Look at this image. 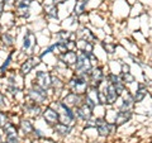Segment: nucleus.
<instances>
[{
  "label": "nucleus",
  "instance_id": "obj_23",
  "mask_svg": "<svg viewBox=\"0 0 152 143\" xmlns=\"http://www.w3.org/2000/svg\"><path fill=\"white\" fill-rule=\"evenodd\" d=\"M76 127V125H75ZM75 127H70V125H66L64 123H56L53 127H51L52 129V137H56V138H60V139H66L69 138L71 134H72V131L75 129Z\"/></svg>",
  "mask_w": 152,
  "mask_h": 143
},
{
  "label": "nucleus",
  "instance_id": "obj_8",
  "mask_svg": "<svg viewBox=\"0 0 152 143\" xmlns=\"http://www.w3.org/2000/svg\"><path fill=\"white\" fill-rule=\"evenodd\" d=\"M131 7L126 0H115L110 4V15L117 22H126L129 18Z\"/></svg>",
  "mask_w": 152,
  "mask_h": 143
},
{
  "label": "nucleus",
  "instance_id": "obj_36",
  "mask_svg": "<svg viewBox=\"0 0 152 143\" xmlns=\"http://www.w3.org/2000/svg\"><path fill=\"white\" fill-rule=\"evenodd\" d=\"M107 81L112 85H117L122 82V79H121V74H113V72H108L107 74Z\"/></svg>",
  "mask_w": 152,
  "mask_h": 143
},
{
  "label": "nucleus",
  "instance_id": "obj_5",
  "mask_svg": "<svg viewBox=\"0 0 152 143\" xmlns=\"http://www.w3.org/2000/svg\"><path fill=\"white\" fill-rule=\"evenodd\" d=\"M89 86H90L89 77L88 76H83V75L74 74L67 81H66V89L71 93L81 95V96H84V95L86 94Z\"/></svg>",
  "mask_w": 152,
  "mask_h": 143
},
{
  "label": "nucleus",
  "instance_id": "obj_4",
  "mask_svg": "<svg viewBox=\"0 0 152 143\" xmlns=\"http://www.w3.org/2000/svg\"><path fill=\"white\" fill-rule=\"evenodd\" d=\"M51 70H48L46 65L41 63L38 67L34 70L29 77L33 82H36L38 86H41L42 89H45L46 91H48L50 96L52 99V90H51Z\"/></svg>",
  "mask_w": 152,
  "mask_h": 143
},
{
  "label": "nucleus",
  "instance_id": "obj_22",
  "mask_svg": "<svg viewBox=\"0 0 152 143\" xmlns=\"http://www.w3.org/2000/svg\"><path fill=\"white\" fill-rule=\"evenodd\" d=\"M133 100H134L136 105H140L141 103H143L145 100L150 96L148 89H147V85L143 81H137L136 89L133 90Z\"/></svg>",
  "mask_w": 152,
  "mask_h": 143
},
{
  "label": "nucleus",
  "instance_id": "obj_31",
  "mask_svg": "<svg viewBox=\"0 0 152 143\" xmlns=\"http://www.w3.org/2000/svg\"><path fill=\"white\" fill-rule=\"evenodd\" d=\"M12 107H13V103L10 101L4 91L0 89V110H4V112H10L12 110Z\"/></svg>",
  "mask_w": 152,
  "mask_h": 143
},
{
  "label": "nucleus",
  "instance_id": "obj_42",
  "mask_svg": "<svg viewBox=\"0 0 152 143\" xmlns=\"http://www.w3.org/2000/svg\"><path fill=\"white\" fill-rule=\"evenodd\" d=\"M70 0H55V5H62V4H66Z\"/></svg>",
  "mask_w": 152,
  "mask_h": 143
},
{
  "label": "nucleus",
  "instance_id": "obj_32",
  "mask_svg": "<svg viewBox=\"0 0 152 143\" xmlns=\"http://www.w3.org/2000/svg\"><path fill=\"white\" fill-rule=\"evenodd\" d=\"M145 14V5L143 3L138 1L137 4H134L133 7H131V13H129V18H141V15Z\"/></svg>",
  "mask_w": 152,
  "mask_h": 143
},
{
  "label": "nucleus",
  "instance_id": "obj_35",
  "mask_svg": "<svg viewBox=\"0 0 152 143\" xmlns=\"http://www.w3.org/2000/svg\"><path fill=\"white\" fill-rule=\"evenodd\" d=\"M70 33L71 32L64 29V28H60L57 32L52 33V41H69Z\"/></svg>",
  "mask_w": 152,
  "mask_h": 143
},
{
  "label": "nucleus",
  "instance_id": "obj_7",
  "mask_svg": "<svg viewBox=\"0 0 152 143\" xmlns=\"http://www.w3.org/2000/svg\"><path fill=\"white\" fill-rule=\"evenodd\" d=\"M42 63V61L38 55H33V56H28L26 57L23 61H20L18 65V74L24 79H28L29 76L34 72V70Z\"/></svg>",
  "mask_w": 152,
  "mask_h": 143
},
{
  "label": "nucleus",
  "instance_id": "obj_12",
  "mask_svg": "<svg viewBox=\"0 0 152 143\" xmlns=\"http://www.w3.org/2000/svg\"><path fill=\"white\" fill-rule=\"evenodd\" d=\"M93 66L89 61V57L86 52H83V51H77V60H76V63L72 67L74 74L76 75H83V76H88L89 77V74L91 71Z\"/></svg>",
  "mask_w": 152,
  "mask_h": 143
},
{
  "label": "nucleus",
  "instance_id": "obj_17",
  "mask_svg": "<svg viewBox=\"0 0 152 143\" xmlns=\"http://www.w3.org/2000/svg\"><path fill=\"white\" fill-rule=\"evenodd\" d=\"M113 108H115L117 110H134L136 104L134 100H133V94L132 91H129V89H127L126 93L122 96H119L118 101Z\"/></svg>",
  "mask_w": 152,
  "mask_h": 143
},
{
  "label": "nucleus",
  "instance_id": "obj_21",
  "mask_svg": "<svg viewBox=\"0 0 152 143\" xmlns=\"http://www.w3.org/2000/svg\"><path fill=\"white\" fill-rule=\"evenodd\" d=\"M42 18L48 23H56L60 24L61 19H60V14H58V7L52 4V5H45L43 7V13H42Z\"/></svg>",
  "mask_w": 152,
  "mask_h": 143
},
{
  "label": "nucleus",
  "instance_id": "obj_20",
  "mask_svg": "<svg viewBox=\"0 0 152 143\" xmlns=\"http://www.w3.org/2000/svg\"><path fill=\"white\" fill-rule=\"evenodd\" d=\"M41 119L48 127H53L56 123L60 122V114H58V112H57L53 107L47 105V107L43 108V112H42Z\"/></svg>",
  "mask_w": 152,
  "mask_h": 143
},
{
  "label": "nucleus",
  "instance_id": "obj_13",
  "mask_svg": "<svg viewBox=\"0 0 152 143\" xmlns=\"http://www.w3.org/2000/svg\"><path fill=\"white\" fill-rule=\"evenodd\" d=\"M31 3H32V0H20V1L15 3L14 14L18 18V20L23 22V26H26V23L31 22V19H32Z\"/></svg>",
  "mask_w": 152,
  "mask_h": 143
},
{
  "label": "nucleus",
  "instance_id": "obj_48",
  "mask_svg": "<svg viewBox=\"0 0 152 143\" xmlns=\"http://www.w3.org/2000/svg\"><path fill=\"white\" fill-rule=\"evenodd\" d=\"M1 1H5V0H1Z\"/></svg>",
  "mask_w": 152,
  "mask_h": 143
},
{
  "label": "nucleus",
  "instance_id": "obj_3",
  "mask_svg": "<svg viewBox=\"0 0 152 143\" xmlns=\"http://www.w3.org/2000/svg\"><path fill=\"white\" fill-rule=\"evenodd\" d=\"M50 105L53 107L58 112V114H60V123H64V124L70 125V127L77 125V120H76L75 112H74L72 108L67 107L65 103L61 101L60 99L51 100Z\"/></svg>",
  "mask_w": 152,
  "mask_h": 143
},
{
  "label": "nucleus",
  "instance_id": "obj_37",
  "mask_svg": "<svg viewBox=\"0 0 152 143\" xmlns=\"http://www.w3.org/2000/svg\"><path fill=\"white\" fill-rule=\"evenodd\" d=\"M88 57H89V61H90V63H91L93 67H96V66L102 65L100 60L98 58V56L95 55V52H89V53H88Z\"/></svg>",
  "mask_w": 152,
  "mask_h": 143
},
{
  "label": "nucleus",
  "instance_id": "obj_44",
  "mask_svg": "<svg viewBox=\"0 0 152 143\" xmlns=\"http://www.w3.org/2000/svg\"><path fill=\"white\" fill-rule=\"evenodd\" d=\"M4 141V133H3V128H0V142Z\"/></svg>",
  "mask_w": 152,
  "mask_h": 143
},
{
  "label": "nucleus",
  "instance_id": "obj_39",
  "mask_svg": "<svg viewBox=\"0 0 152 143\" xmlns=\"http://www.w3.org/2000/svg\"><path fill=\"white\" fill-rule=\"evenodd\" d=\"M114 88H115V90H117V93H118V95H119V96H122V95L126 93V90L128 89L127 85L123 84V82H119V84L114 85Z\"/></svg>",
  "mask_w": 152,
  "mask_h": 143
},
{
  "label": "nucleus",
  "instance_id": "obj_2",
  "mask_svg": "<svg viewBox=\"0 0 152 143\" xmlns=\"http://www.w3.org/2000/svg\"><path fill=\"white\" fill-rule=\"evenodd\" d=\"M24 93H26V100L36 103V104H39L42 107L50 105V103L52 100L48 91H46L45 89L38 86V85L36 82H33L32 80L28 84H26Z\"/></svg>",
  "mask_w": 152,
  "mask_h": 143
},
{
  "label": "nucleus",
  "instance_id": "obj_18",
  "mask_svg": "<svg viewBox=\"0 0 152 143\" xmlns=\"http://www.w3.org/2000/svg\"><path fill=\"white\" fill-rule=\"evenodd\" d=\"M99 95H100V89L95 88V86H89L86 94L84 95V103L94 110L98 105H100V98H99Z\"/></svg>",
  "mask_w": 152,
  "mask_h": 143
},
{
  "label": "nucleus",
  "instance_id": "obj_30",
  "mask_svg": "<svg viewBox=\"0 0 152 143\" xmlns=\"http://www.w3.org/2000/svg\"><path fill=\"white\" fill-rule=\"evenodd\" d=\"M95 47H96V45L85 41V39H83V38H79V39L76 41V51H83V52L89 53V52H94Z\"/></svg>",
  "mask_w": 152,
  "mask_h": 143
},
{
  "label": "nucleus",
  "instance_id": "obj_19",
  "mask_svg": "<svg viewBox=\"0 0 152 143\" xmlns=\"http://www.w3.org/2000/svg\"><path fill=\"white\" fill-rule=\"evenodd\" d=\"M118 43H119V46L123 47V48H124L128 53L132 55V56L138 57L141 55V50H142L141 46L131 37H123V38H121Z\"/></svg>",
  "mask_w": 152,
  "mask_h": 143
},
{
  "label": "nucleus",
  "instance_id": "obj_41",
  "mask_svg": "<svg viewBox=\"0 0 152 143\" xmlns=\"http://www.w3.org/2000/svg\"><path fill=\"white\" fill-rule=\"evenodd\" d=\"M42 4H43V7L45 5H52V4H55V0H41Z\"/></svg>",
  "mask_w": 152,
  "mask_h": 143
},
{
  "label": "nucleus",
  "instance_id": "obj_6",
  "mask_svg": "<svg viewBox=\"0 0 152 143\" xmlns=\"http://www.w3.org/2000/svg\"><path fill=\"white\" fill-rule=\"evenodd\" d=\"M94 123L99 138H103V139H108L109 137L115 136L119 129L114 123H109L104 117H94Z\"/></svg>",
  "mask_w": 152,
  "mask_h": 143
},
{
  "label": "nucleus",
  "instance_id": "obj_15",
  "mask_svg": "<svg viewBox=\"0 0 152 143\" xmlns=\"http://www.w3.org/2000/svg\"><path fill=\"white\" fill-rule=\"evenodd\" d=\"M100 90H102V93L104 94V96H105L107 108H113L114 105H115V103L118 101V99H119V95H118L115 88H114V85L109 84L108 81L105 80V82L100 86Z\"/></svg>",
  "mask_w": 152,
  "mask_h": 143
},
{
  "label": "nucleus",
  "instance_id": "obj_34",
  "mask_svg": "<svg viewBox=\"0 0 152 143\" xmlns=\"http://www.w3.org/2000/svg\"><path fill=\"white\" fill-rule=\"evenodd\" d=\"M121 79L122 82L127 85V88H129L133 84L137 82V77L133 72H121Z\"/></svg>",
  "mask_w": 152,
  "mask_h": 143
},
{
  "label": "nucleus",
  "instance_id": "obj_38",
  "mask_svg": "<svg viewBox=\"0 0 152 143\" xmlns=\"http://www.w3.org/2000/svg\"><path fill=\"white\" fill-rule=\"evenodd\" d=\"M8 122H9V112L0 110V128H3Z\"/></svg>",
  "mask_w": 152,
  "mask_h": 143
},
{
  "label": "nucleus",
  "instance_id": "obj_26",
  "mask_svg": "<svg viewBox=\"0 0 152 143\" xmlns=\"http://www.w3.org/2000/svg\"><path fill=\"white\" fill-rule=\"evenodd\" d=\"M76 60H77V51H67L62 55L57 56V63L64 65L71 70L75 66Z\"/></svg>",
  "mask_w": 152,
  "mask_h": 143
},
{
  "label": "nucleus",
  "instance_id": "obj_47",
  "mask_svg": "<svg viewBox=\"0 0 152 143\" xmlns=\"http://www.w3.org/2000/svg\"><path fill=\"white\" fill-rule=\"evenodd\" d=\"M110 1H115V0H110Z\"/></svg>",
  "mask_w": 152,
  "mask_h": 143
},
{
  "label": "nucleus",
  "instance_id": "obj_33",
  "mask_svg": "<svg viewBox=\"0 0 152 143\" xmlns=\"http://www.w3.org/2000/svg\"><path fill=\"white\" fill-rule=\"evenodd\" d=\"M86 12H89L86 4H84L81 1H79V0H76L75 4H74V9H72V15L79 18L80 15H83V14H85Z\"/></svg>",
  "mask_w": 152,
  "mask_h": 143
},
{
  "label": "nucleus",
  "instance_id": "obj_45",
  "mask_svg": "<svg viewBox=\"0 0 152 143\" xmlns=\"http://www.w3.org/2000/svg\"><path fill=\"white\" fill-rule=\"evenodd\" d=\"M4 31H5V29H4V27H3V24H1V23H0V36H1V33H3Z\"/></svg>",
  "mask_w": 152,
  "mask_h": 143
},
{
  "label": "nucleus",
  "instance_id": "obj_46",
  "mask_svg": "<svg viewBox=\"0 0 152 143\" xmlns=\"http://www.w3.org/2000/svg\"><path fill=\"white\" fill-rule=\"evenodd\" d=\"M23 143H31V139H29V138H27V139L23 141Z\"/></svg>",
  "mask_w": 152,
  "mask_h": 143
},
{
  "label": "nucleus",
  "instance_id": "obj_16",
  "mask_svg": "<svg viewBox=\"0 0 152 143\" xmlns=\"http://www.w3.org/2000/svg\"><path fill=\"white\" fill-rule=\"evenodd\" d=\"M75 112V117H76V120H77V124H84L89 120H91L94 118V110L89 105H86L85 103L80 104L79 107H76L74 109Z\"/></svg>",
  "mask_w": 152,
  "mask_h": 143
},
{
  "label": "nucleus",
  "instance_id": "obj_14",
  "mask_svg": "<svg viewBox=\"0 0 152 143\" xmlns=\"http://www.w3.org/2000/svg\"><path fill=\"white\" fill-rule=\"evenodd\" d=\"M18 128H19V136H20V138H23V139L31 138L36 129V120L27 117H22L18 123Z\"/></svg>",
  "mask_w": 152,
  "mask_h": 143
},
{
  "label": "nucleus",
  "instance_id": "obj_27",
  "mask_svg": "<svg viewBox=\"0 0 152 143\" xmlns=\"http://www.w3.org/2000/svg\"><path fill=\"white\" fill-rule=\"evenodd\" d=\"M18 18L15 17L14 12H3L1 17H0V23L3 24L4 29L8 31V29H13V28L18 27Z\"/></svg>",
  "mask_w": 152,
  "mask_h": 143
},
{
  "label": "nucleus",
  "instance_id": "obj_28",
  "mask_svg": "<svg viewBox=\"0 0 152 143\" xmlns=\"http://www.w3.org/2000/svg\"><path fill=\"white\" fill-rule=\"evenodd\" d=\"M60 26H61V28H64V29L69 31V32H75V31H77L79 28H80L79 18L71 14V15L66 17L65 19H62V20H61Z\"/></svg>",
  "mask_w": 152,
  "mask_h": 143
},
{
  "label": "nucleus",
  "instance_id": "obj_25",
  "mask_svg": "<svg viewBox=\"0 0 152 143\" xmlns=\"http://www.w3.org/2000/svg\"><path fill=\"white\" fill-rule=\"evenodd\" d=\"M134 118V110H117V115L114 119V124L118 128L124 127L133 120Z\"/></svg>",
  "mask_w": 152,
  "mask_h": 143
},
{
  "label": "nucleus",
  "instance_id": "obj_9",
  "mask_svg": "<svg viewBox=\"0 0 152 143\" xmlns=\"http://www.w3.org/2000/svg\"><path fill=\"white\" fill-rule=\"evenodd\" d=\"M20 29H22V26H18L15 28H13V29L4 31L1 33V36H0V47H1V50L10 51L13 48H15Z\"/></svg>",
  "mask_w": 152,
  "mask_h": 143
},
{
  "label": "nucleus",
  "instance_id": "obj_24",
  "mask_svg": "<svg viewBox=\"0 0 152 143\" xmlns=\"http://www.w3.org/2000/svg\"><path fill=\"white\" fill-rule=\"evenodd\" d=\"M60 100L62 103H65L67 107L75 109L76 107H79L80 104L84 103V96H81V95H77L75 93H71V91H69V90L66 89Z\"/></svg>",
  "mask_w": 152,
  "mask_h": 143
},
{
  "label": "nucleus",
  "instance_id": "obj_40",
  "mask_svg": "<svg viewBox=\"0 0 152 143\" xmlns=\"http://www.w3.org/2000/svg\"><path fill=\"white\" fill-rule=\"evenodd\" d=\"M38 143H60V142H57L53 137H46V138H43V139L39 141Z\"/></svg>",
  "mask_w": 152,
  "mask_h": 143
},
{
  "label": "nucleus",
  "instance_id": "obj_43",
  "mask_svg": "<svg viewBox=\"0 0 152 143\" xmlns=\"http://www.w3.org/2000/svg\"><path fill=\"white\" fill-rule=\"evenodd\" d=\"M126 1H127V4H128V5H129V7H133V5H134V4L138 3L140 0H126Z\"/></svg>",
  "mask_w": 152,
  "mask_h": 143
},
{
  "label": "nucleus",
  "instance_id": "obj_1",
  "mask_svg": "<svg viewBox=\"0 0 152 143\" xmlns=\"http://www.w3.org/2000/svg\"><path fill=\"white\" fill-rule=\"evenodd\" d=\"M20 46H19V51L23 55L28 56H33V55H38L41 51V47L38 46L37 42V33L33 32L28 26H22L20 29Z\"/></svg>",
  "mask_w": 152,
  "mask_h": 143
},
{
  "label": "nucleus",
  "instance_id": "obj_29",
  "mask_svg": "<svg viewBox=\"0 0 152 143\" xmlns=\"http://www.w3.org/2000/svg\"><path fill=\"white\" fill-rule=\"evenodd\" d=\"M3 133H4V139H13V138H18L19 136V128L17 124L12 122H8L3 127Z\"/></svg>",
  "mask_w": 152,
  "mask_h": 143
},
{
  "label": "nucleus",
  "instance_id": "obj_11",
  "mask_svg": "<svg viewBox=\"0 0 152 143\" xmlns=\"http://www.w3.org/2000/svg\"><path fill=\"white\" fill-rule=\"evenodd\" d=\"M19 105H20L22 117L31 118V119H33V120H37V119L41 118L42 112H43V108H45V107L39 105V104L28 101V100H24V101L20 103Z\"/></svg>",
  "mask_w": 152,
  "mask_h": 143
},
{
  "label": "nucleus",
  "instance_id": "obj_10",
  "mask_svg": "<svg viewBox=\"0 0 152 143\" xmlns=\"http://www.w3.org/2000/svg\"><path fill=\"white\" fill-rule=\"evenodd\" d=\"M107 74H108V70H107L105 63H102V65L96 66V67H93L89 74L90 86H95V88L100 89V86L107 80Z\"/></svg>",
  "mask_w": 152,
  "mask_h": 143
}]
</instances>
